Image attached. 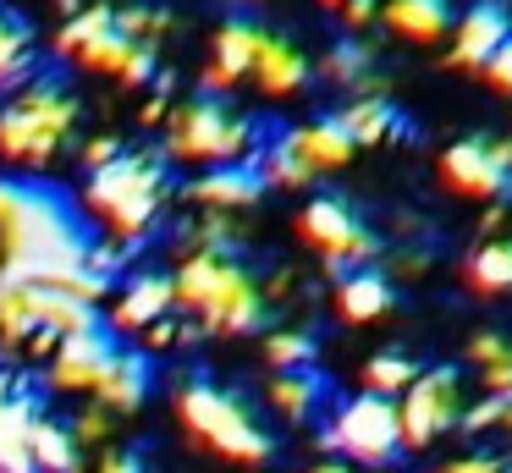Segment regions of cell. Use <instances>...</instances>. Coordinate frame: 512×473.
<instances>
[{
  "label": "cell",
  "mask_w": 512,
  "mask_h": 473,
  "mask_svg": "<svg viewBox=\"0 0 512 473\" xmlns=\"http://www.w3.org/2000/svg\"><path fill=\"white\" fill-rule=\"evenodd\" d=\"M380 17H386L402 39L430 44V39H441V33H452L457 6H452V0H386V11H380Z\"/></svg>",
  "instance_id": "cell-23"
},
{
  "label": "cell",
  "mask_w": 512,
  "mask_h": 473,
  "mask_svg": "<svg viewBox=\"0 0 512 473\" xmlns=\"http://www.w3.org/2000/svg\"><path fill=\"white\" fill-rule=\"evenodd\" d=\"M248 77L259 83V94L287 99V94H298V88L309 83V55H303L292 39H281V33H259V50H254Z\"/></svg>",
  "instance_id": "cell-14"
},
{
  "label": "cell",
  "mask_w": 512,
  "mask_h": 473,
  "mask_svg": "<svg viewBox=\"0 0 512 473\" xmlns=\"http://www.w3.org/2000/svg\"><path fill=\"white\" fill-rule=\"evenodd\" d=\"M133 50H138V44L127 39V33H116V22H111V28H105L100 39H89V44H83V50L72 55V61H78V66H89V72L122 77V66L133 61Z\"/></svg>",
  "instance_id": "cell-28"
},
{
  "label": "cell",
  "mask_w": 512,
  "mask_h": 473,
  "mask_svg": "<svg viewBox=\"0 0 512 473\" xmlns=\"http://www.w3.org/2000/svg\"><path fill=\"white\" fill-rule=\"evenodd\" d=\"M325 6H342V0H325Z\"/></svg>",
  "instance_id": "cell-44"
},
{
  "label": "cell",
  "mask_w": 512,
  "mask_h": 473,
  "mask_svg": "<svg viewBox=\"0 0 512 473\" xmlns=\"http://www.w3.org/2000/svg\"><path fill=\"white\" fill-rule=\"evenodd\" d=\"M61 132H50L39 116H28V110L6 105L0 110V160H12V165H45L50 154L61 149Z\"/></svg>",
  "instance_id": "cell-16"
},
{
  "label": "cell",
  "mask_w": 512,
  "mask_h": 473,
  "mask_svg": "<svg viewBox=\"0 0 512 473\" xmlns=\"http://www.w3.org/2000/svg\"><path fill=\"white\" fill-rule=\"evenodd\" d=\"M111 17H116V6H83V11H72L67 22H61V33H56V55H78L89 39H100L105 28H111Z\"/></svg>",
  "instance_id": "cell-29"
},
{
  "label": "cell",
  "mask_w": 512,
  "mask_h": 473,
  "mask_svg": "<svg viewBox=\"0 0 512 473\" xmlns=\"http://www.w3.org/2000/svg\"><path fill=\"white\" fill-rule=\"evenodd\" d=\"M34 308H28V286L0 281V336L6 341H34Z\"/></svg>",
  "instance_id": "cell-32"
},
{
  "label": "cell",
  "mask_w": 512,
  "mask_h": 473,
  "mask_svg": "<svg viewBox=\"0 0 512 473\" xmlns=\"http://www.w3.org/2000/svg\"><path fill=\"white\" fill-rule=\"evenodd\" d=\"M259 33H265V28H254L248 17H232V22H221V28H215V61H210V66L226 77V83L248 77L254 50H259Z\"/></svg>",
  "instance_id": "cell-25"
},
{
  "label": "cell",
  "mask_w": 512,
  "mask_h": 473,
  "mask_svg": "<svg viewBox=\"0 0 512 473\" xmlns=\"http://www.w3.org/2000/svg\"><path fill=\"white\" fill-rule=\"evenodd\" d=\"M413 358L408 352H375V358L364 363V391H375V396H397V391H408V380H413Z\"/></svg>",
  "instance_id": "cell-31"
},
{
  "label": "cell",
  "mask_w": 512,
  "mask_h": 473,
  "mask_svg": "<svg viewBox=\"0 0 512 473\" xmlns=\"http://www.w3.org/2000/svg\"><path fill=\"white\" fill-rule=\"evenodd\" d=\"M298 231H303V242L325 259V270H331L336 281L380 253V237L364 226V215H358L347 198H336V193L309 198V204L298 209Z\"/></svg>",
  "instance_id": "cell-6"
},
{
  "label": "cell",
  "mask_w": 512,
  "mask_h": 473,
  "mask_svg": "<svg viewBox=\"0 0 512 473\" xmlns=\"http://www.w3.org/2000/svg\"><path fill=\"white\" fill-rule=\"evenodd\" d=\"M0 281L50 286L61 270H78L89 248V226L78 209L61 198V187L28 182V176H0Z\"/></svg>",
  "instance_id": "cell-1"
},
{
  "label": "cell",
  "mask_w": 512,
  "mask_h": 473,
  "mask_svg": "<svg viewBox=\"0 0 512 473\" xmlns=\"http://www.w3.org/2000/svg\"><path fill=\"white\" fill-rule=\"evenodd\" d=\"M375 66V50H369L364 39H336L331 50H325V61H320V77H331V83H347L353 88L358 77Z\"/></svg>",
  "instance_id": "cell-30"
},
{
  "label": "cell",
  "mask_w": 512,
  "mask_h": 473,
  "mask_svg": "<svg viewBox=\"0 0 512 473\" xmlns=\"http://www.w3.org/2000/svg\"><path fill=\"white\" fill-rule=\"evenodd\" d=\"M171 286H177V303L193 308L199 325L215 330V336H254L270 319L265 292H259V281L237 264V253H204V248L188 253L182 270L171 275Z\"/></svg>",
  "instance_id": "cell-2"
},
{
  "label": "cell",
  "mask_w": 512,
  "mask_h": 473,
  "mask_svg": "<svg viewBox=\"0 0 512 473\" xmlns=\"http://www.w3.org/2000/svg\"><path fill=\"white\" fill-rule=\"evenodd\" d=\"M336 116H342L347 132H353L358 149H375V143H386V138H402V132H413L408 121H402V110L391 105L386 94H358L353 105H342Z\"/></svg>",
  "instance_id": "cell-19"
},
{
  "label": "cell",
  "mask_w": 512,
  "mask_h": 473,
  "mask_svg": "<svg viewBox=\"0 0 512 473\" xmlns=\"http://www.w3.org/2000/svg\"><path fill=\"white\" fill-rule=\"evenodd\" d=\"M28 457H34L39 473H83V446L72 435V424L50 413H39L28 424Z\"/></svg>",
  "instance_id": "cell-18"
},
{
  "label": "cell",
  "mask_w": 512,
  "mask_h": 473,
  "mask_svg": "<svg viewBox=\"0 0 512 473\" xmlns=\"http://www.w3.org/2000/svg\"><path fill=\"white\" fill-rule=\"evenodd\" d=\"M501 429H512V396H501Z\"/></svg>",
  "instance_id": "cell-40"
},
{
  "label": "cell",
  "mask_w": 512,
  "mask_h": 473,
  "mask_svg": "<svg viewBox=\"0 0 512 473\" xmlns=\"http://www.w3.org/2000/svg\"><path fill=\"white\" fill-rule=\"evenodd\" d=\"M309 473H347V468H342V462H314Z\"/></svg>",
  "instance_id": "cell-41"
},
{
  "label": "cell",
  "mask_w": 512,
  "mask_h": 473,
  "mask_svg": "<svg viewBox=\"0 0 512 473\" xmlns=\"http://www.w3.org/2000/svg\"><path fill=\"white\" fill-rule=\"evenodd\" d=\"M56 11H67V17H72V11H83V0H56Z\"/></svg>",
  "instance_id": "cell-42"
},
{
  "label": "cell",
  "mask_w": 512,
  "mask_h": 473,
  "mask_svg": "<svg viewBox=\"0 0 512 473\" xmlns=\"http://www.w3.org/2000/svg\"><path fill=\"white\" fill-rule=\"evenodd\" d=\"M265 358L276 363V369H309V363L320 358V341H314L309 330H276V336H265Z\"/></svg>",
  "instance_id": "cell-33"
},
{
  "label": "cell",
  "mask_w": 512,
  "mask_h": 473,
  "mask_svg": "<svg viewBox=\"0 0 512 473\" xmlns=\"http://www.w3.org/2000/svg\"><path fill=\"white\" fill-rule=\"evenodd\" d=\"M105 429H111V413H100V407H89V413L72 424V435H78V446L83 440H105Z\"/></svg>",
  "instance_id": "cell-36"
},
{
  "label": "cell",
  "mask_w": 512,
  "mask_h": 473,
  "mask_svg": "<svg viewBox=\"0 0 512 473\" xmlns=\"http://www.w3.org/2000/svg\"><path fill=\"white\" fill-rule=\"evenodd\" d=\"M254 154V127L232 116L221 94H193L166 110V160L182 165H232Z\"/></svg>",
  "instance_id": "cell-5"
},
{
  "label": "cell",
  "mask_w": 512,
  "mask_h": 473,
  "mask_svg": "<svg viewBox=\"0 0 512 473\" xmlns=\"http://www.w3.org/2000/svg\"><path fill=\"white\" fill-rule=\"evenodd\" d=\"M248 6H265V0H248Z\"/></svg>",
  "instance_id": "cell-43"
},
{
  "label": "cell",
  "mask_w": 512,
  "mask_h": 473,
  "mask_svg": "<svg viewBox=\"0 0 512 473\" xmlns=\"http://www.w3.org/2000/svg\"><path fill=\"white\" fill-rule=\"evenodd\" d=\"M171 308H177V286H171V275H160V270L127 275L122 303H116V314H111V330H144V325H155V319H166Z\"/></svg>",
  "instance_id": "cell-15"
},
{
  "label": "cell",
  "mask_w": 512,
  "mask_h": 473,
  "mask_svg": "<svg viewBox=\"0 0 512 473\" xmlns=\"http://www.w3.org/2000/svg\"><path fill=\"white\" fill-rule=\"evenodd\" d=\"M463 281L474 286L479 297H507L512 292V242L507 237H490L468 253L463 264Z\"/></svg>",
  "instance_id": "cell-24"
},
{
  "label": "cell",
  "mask_w": 512,
  "mask_h": 473,
  "mask_svg": "<svg viewBox=\"0 0 512 473\" xmlns=\"http://www.w3.org/2000/svg\"><path fill=\"white\" fill-rule=\"evenodd\" d=\"M116 154H122V138H111V132H100V138H89V143H83V165H89V171L111 165Z\"/></svg>",
  "instance_id": "cell-35"
},
{
  "label": "cell",
  "mask_w": 512,
  "mask_h": 473,
  "mask_svg": "<svg viewBox=\"0 0 512 473\" xmlns=\"http://www.w3.org/2000/svg\"><path fill=\"white\" fill-rule=\"evenodd\" d=\"M28 308H34V325L50 330V336H72V330L100 325V303H83V297L56 292V286H28Z\"/></svg>",
  "instance_id": "cell-21"
},
{
  "label": "cell",
  "mask_w": 512,
  "mask_h": 473,
  "mask_svg": "<svg viewBox=\"0 0 512 473\" xmlns=\"http://www.w3.org/2000/svg\"><path fill=\"white\" fill-rule=\"evenodd\" d=\"M375 11H380L375 0H342V22H347V28H364Z\"/></svg>",
  "instance_id": "cell-39"
},
{
  "label": "cell",
  "mask_w": 512,
  "mask_h": 473,
  "mask_svg": "<svg viewBox=\"0 0 512 473\" xmlns=\"http://www.w3.org/2000/svg\"><path fill=\"white\" fill-rule=\"evenodd\" d=\"M457 402H463V380H457L452 363L419 369L408 380V391H402V402H397L402 446H430V440H441L446 429L457 424Z\"/></svg>",
  "instance_id": "cell-8"
},
{
  "label": "cell",
  "mask_w": 512,
  "mask_h": 473,
  "mask_svg": "<svg viewBox=\"0 0 512 473\" xmlns=\"http://www.w3.org/2000/svg\"><path fill=\"white\" fill-rule=\"evenodd\" d=\"M188 198L204 209H221V215H232V209H254L259 198H265V182H259V171L248 160H232V165H204L199 176L188 182Z\"/></svg>",
  "instance_id": "cell-12"
},
{
  "label": "cell",
  "mask_w": 512,
  "mask_h": 473,
  "mask_svg": "<svg viewBox=\"0 0 512 473\" xmlns=\"http://www.w3.org/2000/svg\"><path fill=\"white\" fill-rule=\"evenodd\" d=\"M325 396H331V380H325L314 363L309 369H276V380H270V402H276L292 424H309L325 407Z\"/></svg>",
  "instance_id": "cell-22"
},
{
  "label": "cell",
  "mask_w": 512,
  "mask_h": 473,
  "mask_svg": "<svg viewBox=\"0 0 512 473\" xmlns=\"http://www.w3.org/2000/svg\"><path fill=\"white\" fill-rule=\"evenodd\" d=\"M292 143H298V154L314 165V176L320 171H336V165H347L358 154L353 132L342 127V116H320V121H303V127H292Z\"/></svg>",
  "instance_id": "cell-20"
},
{
  "label": "cell",
  "mask_w": 512,
  "mask_h": 473,
  "mask_svg": "<svg viewBox=\"0 0 512 473\" xmlns=\"http://www.w3.org/2000/svg\"><path fill=\"white\" fill-rule=\"evenodd\" d=\"M111 352H116L111 325H89V330H72V336H56V358H50L45 380L56 391H94V380L111 363Z\"/></svg>",
  "instance_id": "cell-10"
},
{
  "label": "cell",
  "mask_w": 512,
  "mask_h": 473,
  "mask_svg": "<svg viewBox=\"0 0 512 473\" xmlns=\"http://www.w3.org/2000/svg\"><path fill=\"white\" fill-rule=\"evenodd\" d=\"M149 391H155V363L127 347H116L111 363L100 369V380H94V396H100L105 413H138Z\"/></svg>",
  "instance_id": "cell-13"
},
{
  "label": "cell",
  "mask_w": 512,
  "mask_h": 473,
  "mask_svg": "<svg viewBox=\"0 0 512 473\" xmlns=\"http://www.w3.org/2000/svg\"><path fill=\"white\" fill-rule=\"evenodd\" d=\"M441 182L463 198L512 193V143L507 138H463L441 154Z\"/></svg>",
  "instance_id": "cell-9"
},
{
  "label": "cell",
  "mask_w": 512,
  "mask_h": 473,
  "mask_svg": "<svg viewBox=\"0 0 512 473\" xmlns=\"http://www.w3.org/2000/svg\"><path fill=\"white\" fill-rule=\"evenodd\" d=\"M336 308H342V319H353V325H369V319L397 308V286H391V275L358 264V270H347L342 281H336Z\"/></svg>",
  "instance_id": "cell-17"
},
{
  "label": "cell",
  "mask_w": 512,
  "mask_h": 473,
  "mask_svg": "<svg viewBox=\"0 0 512 473\" xmlns=\"http://www.w3.org/2000/svg\"><path fill=\"white\" fill-rule=\"evenodd\" d=\"M441 473H501V457H490V451H474V457H463V462H446Z\"/></svg>",
  "instance_id": "cell-37"
},
{
  "label": "cell",
  "mask_w": 512,
  "mask_h": 473,
  "mask_svg": "<svg viewBox=\"0 0 512 473\" xmlns=\"http://www.w3.org/2000/svg\"><path fill=\"white\" fill-rule=\"evenodd\" d=\"M28 61H34V28L23 11L0 6V83H23Z\"/></svg>",
  "instance_id": "cell-26"
},
{
  "label": "cell",
  "mask_w": 512,
  "mask_h": 473,
  "mask_svg": "<svg viewBox=\"0 0 512 473\" xmlns=\"http://www.w3.org/2000/svg\"><path fill=\"white\" fill-rule=\"evenodd\" d=\"M507 33H512L507 0H474V6L457 11V22H452V55H446V66H452V72H479Z\"/></svg>",
  "instance_id": "cell-11"
},
{
  "label": "cell",
  "mask_w": 512,
  "mask_h": 473,
  "mask_svg": "<svg viewBox=\"0 0 512 473\" xmlns=\"http://www.w3.org/2000/svg\"><path fill=\"white\" fill-rule=\"evenodd\" d=\"M468 358L479 363V380H485L490 391L512 396V336H501V330H479V336L468 341Z\"/></svg>",
  "instance_id": "cell-27"
},
{
  "label": "cell",
  "mask_w": 512,
  "mask_h": 473,
  "mask_svg": "<svg viewBox=\"0 0 512 473\" xmlns=\"http://www.w3.org/2000/svg\"><path fill=\"white\" fill-rule=\"evenodd\" d=\"M100 473H144V457L138 451H111V457H100Z\"/></svg>",
  "instance_id": "cell-38"
},
{
  "label": "cell",
  "mask_w": 512,
  "mask_h": 473,
  "mask_svg": "<svg viewBox=\"0 0 512 473\" xmlns=\"http://www.w3.org/2000/svg\"><path fill=\"white\" fill-rule=\"evenodd\" d=\"M177 418H182V429H188L193 440H204V446L215 451V457L243 462V468L270 462V451H276V440H270V429L254 418V407H248L237 391L215 385V380H188L182 385L177 391Z\"/></svg>",
  "instance_id": "cell-3"
},
{
  "label": "cell",
  "mask_w": 512,
  "mask_h": 473,
  "mask_svg": "<svg viewBox=\"0 0 512 473\" xmlns=\"http://www.w3.org/2000/svg\"><path fill=\"white\" fill-rule=\"evenodd\" d=\"M160 198H166V154H116L83 187V209L100 215L116 242L144 237L149 220L160 215Z\"/></svg>",
  "instance_id": "cell-4"
},
{
  "label": "cell",
  "mask_w": 512,
  "mask_h": 473,
  "mask_svg": "<svg viewBox=\"0 0 512 473\" xmlns=\"http://www.w3.org/2000/svg\"><path fill=\"white\" fill-rule=\"evenodd\" d=\"M320 446H336L342 457L364 462V468H386V462H397L402 451V429H397V402L391 396H347L342 407H336L331 429L320 435Z\"/></svg>",
  "instance_id": "cell-7"
},
{
  "label": "cell",
  "mask_w": 512,
  "mask_h": 473,
  "mask_svg": "<svg viewBox=\"0 0 512 473\" xmlns=\"http://www.w3.org/2000/svg\"><path fill=\"white\" fill-rule=\"evenodd\" d=\"M479 77H485L496 94H512V33L496 44V50H490V61L479 66Z\"/></svg>",
  "instance_id": "cell-34"
}]
</instances>
